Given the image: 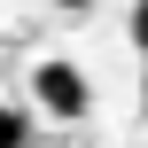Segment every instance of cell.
<instances>
[{
  "label": "cell",
  "mask_w": 148,
  "mask_h": 148,
  "mask_svg": "<svg viewBox=\"0 0 148 148\" xmlns=\"http://www.w3.org/2000/svg\"><path fill=\"white\" fill-rule=\"evenodd\" d=\"M31 101L47 109V117H86L94 109V86H86V70L78 62H31Z\"/></svg>",
  "instance_id": "1"
},
{
  "label": "cell",
  "mask_w": 148,
  "mask_h": 148,
  "mask_svg": "<svg viewBox=\"0 0 148 148\" xmlns=\"http://www.w3.org/2000/svg\"><path fill=\"white\" fill-rule=\"evenodd\" d=\"M0 148H31V117L0 101Z\"/></svg>",
  "instance_id": "2"
},
{
  "label": "cell",
  "mask_w": 148,
  "mask_h": 148,
  "mask_svg": "<svg viewBox=\"0 0 148 148\" xmlns=\"http://www.w3.org/2000/svg\"><path fill=\"white\" fill-rule=\"evenodd\" d=\"M133 47H140V55H148V0H140V8H133Z\"/></svg>",
  "instance_id": "3"
},
{
  "label": "cell",
  "mask_w": 148,
  "mask_h": 148,
  "mask_svg": "<svg viewBox=\"0 0 148 148\" xmlns=\"http://www.w3.org/2000/svg\"><path fill=\"white\" fill-rule=\"evenodd\" d=\"M55 8H70V16H78V8H94V0H55Z\"/></svg>",
  "instance_id": "4"
},
{
  "label": "cell",
  "mask_w": 148,
  "mask_h": 148,
  "mask_svg": "<svg viewBox=\"0 0 148 148\" xmlns=\"http://www.w3.org/2000/svg\"><path fill=\"white\" fill-rule=\"evenodd\" d=\"M140 109H148V78H140Z\"/></svg>",
  "instance_id": "5"
}]
</instances>
